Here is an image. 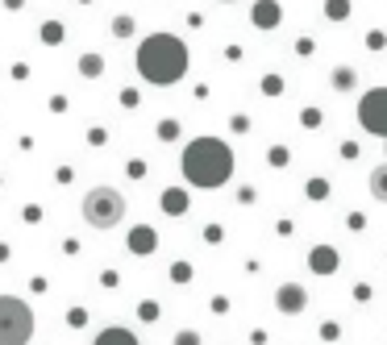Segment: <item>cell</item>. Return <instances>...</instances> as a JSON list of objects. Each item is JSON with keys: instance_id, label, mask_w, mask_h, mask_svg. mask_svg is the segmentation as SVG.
I'll list each match as a JSON object with an SVG mask.
<instances>
[{"instance_id": "obj_1", "label": "cell", "mask_w": 387, "mask_h": 345, "mask_svg": "<svg viewBox=\"0 0 387 345\" xmlns=\"http://www.w3.org/2000/svg\"><path fill=\"white\" fill-rule=\"evenodd\" d=\"M179 171L192 187H221L233 175V150L221 137H196V142L183 146Z\"/></svg>"}, {"instance_id": "obj_2", "label": "cell", "mask_w": 387, "mask_h": 345, "mask_svg": "<svg viewBox=\"0 0 387 345\" xmlns=\"http://www.w3.org/2000/svg\"><path fill=\"white\" fill-rule=\"evenodd\" d=\"M188 71V46L175 34H150L137 46V75L154 87H171Z\"/></svg>"}, {"instance_id": "obj_3", "label": "cell", "mask_w": 387, "mask_h": 345, "mask_svg": "<svg viewBox=\"0 0 387 345\" xmlns=\"http://www.w3.org/2000/svg\"><path fill=\"white\" fill-rule=\"evenodd\" d=\"M34 337V308L21 296H0V345H30Z\"/></svg>"}, {"instance_id": "obj_4", "label": "cell", "mask_w": 387, "mask_h": 345, "mask_svg": "<svg viewBox=\"0 0 387 345\" xmlns=\"http://www.w3.org/2000/svg\"><path fill=\"white\" fill-rule=\"evenodd\" d=\"M84 220L92 229H117L121 216H125V196L117 187H92L84 196Z\"/></svg>"}, {"instance_id": "obj_5", "label": "cell", "mask_w": 387, "mask_h": 345, "mask_svg": "<svg viewBox=\"0 0 387 345\" xmlns=\"http://www.w3.org/2000/svg\"><path fill=\"white\" fill-rule=\"evenodd\" d=\"M358 121H362V130L367 133L387 137V87H375V92L362 96V104H358Z\"/></svg>"}, {"instance_id": "obj_6", "label": "cell", "mask_w": 387, "mask_h": 345, "mask_svg": "<svg viewBox=\"0 0 387 345\" xmlns=\"http://www.w3.org/2000/svg\"><path fill=\"white\" fill-rule=\"evenodd\" d=\"M92 345H137V337H133L129 329H117V325H113V329H100Z\"/></svg>"}, {"instance_id": "obj_7", "label": "cell", "mask_w": 387, "mask_h": 345, "mask_svg": "<svg viewBox=\"0 0 387 345\" xmlns=\"http://www.w3.org/2000/svg\"><path fill=\"white\" fill-rule=\"evenodd\" d=\"M154 242H159L154 229H133V233H129V250H133V254H154Z\"/></svg>"}, {"instance_id": "obj_8", "label": "cell", "mask_w": 387, "mask_h": 345, "mask_svg": "<svg viewBox=\"0 0 387 345\" xmlns=\"http://www.w3.org/2000/svg\"><path fill=\"white\" fill-rule=\"evenodd\" d=\"M275 300H279V308H283V312H292V316H296V312L304 308V291H300V287H283Z\"/></svg>"}, {"instance_id": "obj_9", "label": "cell", "mask_w": 387, "mask_h": 345, "mask_svg": "<svg viewBox=\"0 0 387 345\" xmlns=\"http://www.w3.org/2000/svg\"><path fill=\"white\" fill-rule=\"evenodd\" d=\"M254 21L262 25V30H271V25L279 21V8H275V0H258V4H254Z\"/></svg>"}, {"instance_id": "obj_10", "label": "cell", "mask_w": 387, "mask_h": 345, "mask_svg": "<svg viewBox=\"0 0 387 345\" xmlns=\"http://www.w3.org/2000/svg\"><path fill=\"white\" fill-rule=\"evenodd\" d=\"M371 196L387 204V167H375V171H371Z\"/></svg>"}, {"instance_id": "obj_11", "label": "cell", "mask_w": 387, "mask_h": 345, "mask_svg": "<svg viewBox=\"0 0 387 345\" xmlns=\"http://www.w3.org/2000/svg\"><path fill=\"white\" fill-rule=\"evenodd\" d=\"M308 266H312V270H333L338 258H333V250H312V254H308Z\"/></svg>"}, {"instance_id": "obj_12", "label": "cell", "mask_w": 387, "mask_h": 345, "mask_svg": "<svg viewBox=\"0 0 387 345\" xmlns=\"http://www.w3.org/2000/svg\"><path fill=\"white\" fill-rule=\"evenodd\" d=\"M163 204H167V208H171L175 216H179V213H183V204H188V200H183L179 192H167V196H163Z\"/></svg>"}, {"instance_id": "obj_13", "label": "cell", "mask_w": 387, "mask_h": 345, "mask_svg": "<svg viewBox=\"0 0 387 345\" xmlns=\"http://www.w3.org/2000/svg\"><path fill=\"white\" fill-rule=\"evenodd\" d=\"M80 67H84V75H100V67H104V63H100L96 54H87V58L80 63Z\"/></svg>"}, {"instance_id": "obj_14", "label": "cell", "mask_w": 387, "mask_h": 345, "mask_svg": "<svg viewBox=\"0 0 387 345\" xmlns=\"http://www.w3.org/2000/svg\"><path fill=\"white\" fill-rule=\"evenodd\" d=\"M175 345H200V337H196V333H179V337H175Z\"/></svg>"}, {"instance_id": "obj_15", "label": "cell", "mask_w": 387, "mask_h": 345, "mask_svg": "<svg viewBox=\"0 0 387 345\" xmlns=\"http://www.w3.org/2000/svg\"><path fill=\"white\" fill-rule=\"evenodd\" d=\"M113 30H117V34H129L133 25H129V17H117V21H113Z\"/></svg>"}]
</instances>
